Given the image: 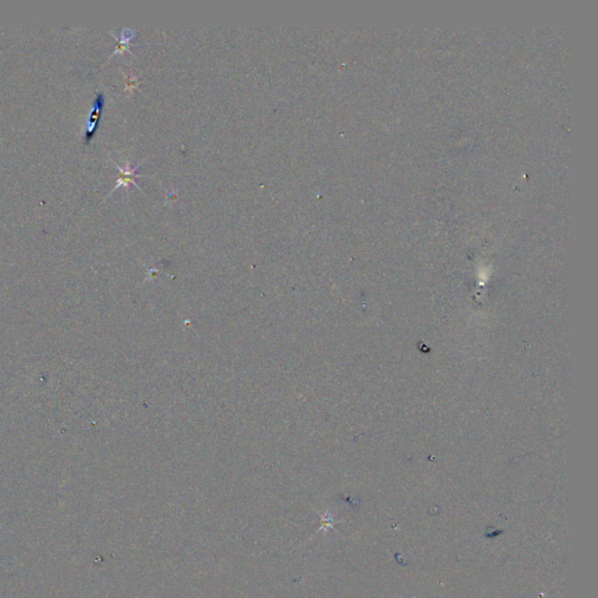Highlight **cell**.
<instances>
[{"instance_id": "6da1fadb", "label": "cell", "mask_w": 598, "mask_h": 598, "mask_svg": "<svg viewBox=\"0 0 598 598\" xmlns=\"http://www.w3.org/2000/svg\"><path fill=\"white\" fill-rule=\"evenodd\" d=\"M103 107H104V95L102 94V93H98L96 95V97H95L94 104H93L91 113H89V118H88L87 127H86V130H84V141H86V143L91 142V138H93L95 132L97 130L98 120H100Z\"/></svg>"}]
</instances>
